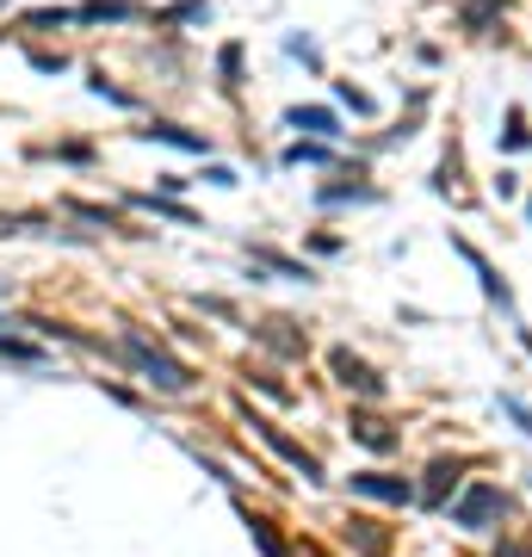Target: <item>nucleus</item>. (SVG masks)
<instances>
[{"instance_id":"nucleus-7","label":"nucleus","mask_w":532,"mask_h":557,"mask_svg":"<svg viewBox=\"0 0 532 557\" xmlns=\"http://www.w3.org/2000/svg\"><path fill=\"white\" fill-rule=\"evenodd\" d=\"M428 478H434V483H428V502H440V496H446V490L458 483V471H453V465H434Z\"/></svg>"},{"instance_id":"nucleus-4","label":"nucleus","mask_w":532,"mask_h":557,"mask_svg":"<svg viewBox=\"0 0 532 557\" xmlns=\"http://www.w3.org/2000/svg\"><path fill=\"white\" fill-rule=\"evenodd\" d=\"M335 372H341L347 384H354V391H366V397H378V391H384V384L372 379V366H359L354 354H335Z\"/></svg>"},{"instance_id":"nucleus-1","label":"nucleus","mask_w":532,"mask_h":557,"mask_svg":"<svg viewBox=\"0 0 532 557\" xmlns=\"http://www.w3.org/2000/svg\"><path fill=\"white\" fill-rule=\"evenodd\" d=\"M124 347H131V359H137L143 372H149V384H161V391H186V384H193V372H186L180 359H168L161 347H149L143 335H131Z\"/></svg>"},{"instance_id":"nucleus-3","label":"nucleus","mask_w":532,"mask_h":557,"mask_svg":"<svg viewBox=\"0 0 532 557\" xmlns=\"http://www.w3.org/2000/svg\"><path fill=\"white\" fill-rule=\"evenodd\" d=\"M354 490H359V496H378V502H409V496H415L403 478H384V471H359Z\"/></svg>"},{"instance_id":"nucleus-9","label":"nucleus","mask_w":532,"mask_h":557,"mask_svg":"<svg viewBox=\"0 0 532 557\" xmlns=\"http://www.w3.org/2000/svg\"><path fill=\"white\" fill-rule=\"evenodd\" d=\"M359 440H366V446H391V434H384L378 421H359Z\"/></svg>"},{"instance_id":"nucleus-8","label":"nucleus","mask_w":532,"mask_h":557,"mask_svg":"<svg viewBox=\"0 0 532 557\" xmlns=\"http://www.w3.org/2000/svg\"><path fill=\"white\" fill-rule=\"evenodd\" d=\"M255 545H260V552H267V557H285V545H279L273 533H267V520H255Z\"/></svg>"},{"instance_id":"nucleus-2","label":"nucleus","mask_w":532,"mask_h":557,"mask_svg":"<svg viewBox=\"0 0 532 557\" xmlns=\"http://www.w3.org/2000/svg\"><path fill=\"white\" fill-rule=\"evenodd\" d=\"M495 515H502V490H490V483H471V490L458 496V508H453L458 527H490Z\"/></svg>"},{"instance_id":"nucleus-10","label":"nucleus","mask_w":532,"mask_h":557,"mask_svg":"<svg viewBox=\"0 0 532 557\" xmlns=\"http://www.w3.org/2000/svg\"><path fill=\"white\" fill-rule=\"evenodd\" d=\"M322 156H329L322 143H292V161H322Z\"/></svg>"},{"instance_id":"nucleus-6","label":"nucleus","mask_w":532,"mask_h":557,"mask_svg":"<svg viewBox=\"0 0 532 557\" xmlns=\"http://www.w3.org/2000/svg\"><path fill=\"white\" fill-rule=\"evenodd\" d=\"M292 124H297V131H322V137L335 131V119H329V112H316V106H310V112L297 106V112H292Z\"/></svg>"},{"instance_id":"nucleus-5","label":"nucleus","mask_w":532,"mask_h":557,"mask_svg":"<svg viewBox=\"0 0 532 557\" xmlns=\"http://www.w3.org/2000/svg\"><path fill=\"white\" fill-rule=\"evenodd\" d=\"M149 137L174 143V149H205V137H193V131H180V124H149Z\"/></svg>"}]
</instances>
